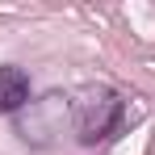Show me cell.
<instances>
[{
  "mask_svg": "<svg viewBox=\"0 0 155 155\" xmlns=\"http://www.w3.org/2000/svg\"><path fill=\"white\" fill-rule=\"evenodd\" d=\"M71 117H76V138L84 147H97L122 130L126 105L113 88H84L80 101H71Z\"/></svg>",
  "mask_w": 155,
  "mask_h": 155,
  "instance_id": "cell-1",
  "label": "cell"
},
{
  "mask_svg": "<svg viewBox=\"0 0 155 155\" xmlns=\"http://www.w3.org/2000/svg\"><path fill=\"white\" fill-rule=\"evenodd\" d=\"M29 101V76L21 67H0V113H17Z\"/></svg>",
  "mask_w": 155,
  "mask_h": 155,
  "instance_id": "cell-2",
  "label": "cell"
}]
</instances>
